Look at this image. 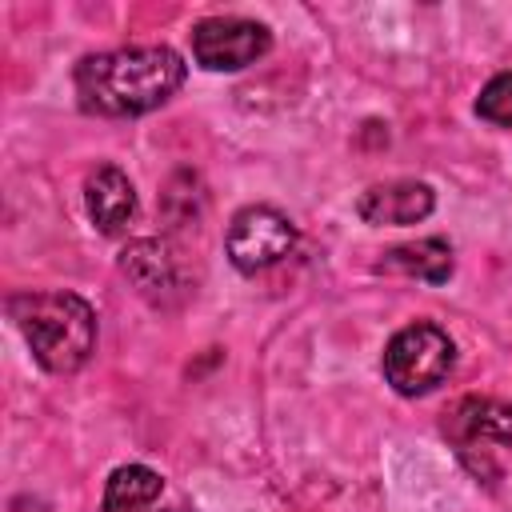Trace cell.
I'll return each instance as SVG.
<instances>
[{
  "instance_id": "obj_12",
  "label": "cell",
  "mask_w": 512,
  "mask_h": 512,
  "mask_svg": "<svg viewBox=\"0 0 512 512\" xmlns=\"http://www.w3.org/2000/svg\"><path fill=\"white\" fill-rule=\"evenodd\" d=\"M476 116L496 124V128H512V72H496L480 96H476Z\"/></svg>"
},
{
  "instance_id": "obj_5",
  "label": "cell",
  "mask_w": 512,
  "mask_h": 512,
  "mask_svg": "<svg viewBox=\"0 0 512 512\" xmlns=\"http://www.w3.org/2000/svg\"><path fill=\"white\" fill-rule=\"evenodd\" d=\"M188 48L204 72H240L268 56L272 32L248 16H204L188 32Z\"/></svg>"
},
{
  "instance_id": "obj_8",
  "label": "cell",
  "mask_w": 512,
  "mask_h": 512,
  "mask_svg": "<svg viewBox=\"0 0 512 512\" xmlns=\"http://www.w3.org/2000/svg\"><path fill=\"white\" fill-rule=\"evenodd\" d=\"M120 272L156 308H168L184 292L180 264H176V256H172V248L164 240H132V244H124Z\"/></svg>"
},
{
  "instance_id": "obj_13",
  "label": "cell",
  "mask_w": 512,
  "mask_h": 512,
  "mask_svg": "<svg viewBox=\"0 0 512 512\" xmlns=\"http://www.w3.org/2000/svg\"><path fill=\"white\" fill-rule=\"evenodd\" d=\"M164 512H188V508H164Z\"/></svg>"
},
{
  "instance_id": "obj_2",
  "label": "cell",
  "mask_w": 512,
  "mask_h": 512,
  "mask_svg": "<svg viewBox=\"0 0 512 512\" xmlns=\"http://www.w3.org/2000/svg\"><path fill=\"white\" fill-rule=\"evenodd\" d=\"M8 316L44 372L72 376L96 352V308L68 288L16 292L8 300Z\"/></svg>"
},
{
  "instance_id": "obj_3",
  "label": "cell",
  "mask_w": 512,
  "mask_h": 512,
  "mask_svg": "<svg viewBox=\"0 0 512 512\" xmlns=\"http://www.w3.org/2000/svg\"><path fill=\"white\" fill-rule=\"evenodd\" d=\"M452 368H456V344L432 320H412V324L396 328L380 356L384 384L408 400L440 388L452 376Z\"/></svg>"
},
{
  "instance_id": "obj_7",
  "label": "cell",
  "mask_w": 512,
  "mask_h": 512,
  "mask_svg": "<svg viewBox=\"0 0 512 512\" xmlns=\"http://www.w3.org/2000/svg\"><path fill=\"white\" fill-rule=\"evenodd\" d=\"M436 208V192L424 180H376L356 196V216L372 228H408L428 220Z\"/></svg>"
},
{
  "instance_id": "obj_11",
  "label": "cell",
  "mask_w": 512,
  "mask_h": 512,
  "mask_svg": "<svg viewBox=\"0 0 512 512\" xmlns=\"http://www.w3.org/2000/svg\"><path fill=\"white\" fill-rule=\"evenodd\" d=\"M164 492V476L148 464H120L108 472L104 480V496H100V508L104 512H140V508H152Z\"/></svg>"
},
{
  "instance_id": "obj_6",
  "label": "cell",
  "mask_w": 512,
  "mask_h": 512,
  "mask_svg": "<svg viewBox=\"0 0 512 512\" xmlns=\"http://www.w3.org/2000/svg\"><path fill=\"white\" fill-rule=\"evenodd\" d=\"M448 440L456 444V452L468 460L472 452H488V444L496 448H512V404L508 400H492V396H464L452 404L448 420H444Z\"/></svg>"
},
{
  "instance_id": "obj_9",
  "label": "cell",
  "mask_w": 512,
  "mask_h": 512,
  "mask_svg": "<svg viewBox=\"0 0 512 512\" xmlns=\"http://www.w3.org/2000/svg\"><path fill=\"white\" fill-rule=\"evenodd\" d=\"M84 212L100 236H124L136 220V188L124 168L96 164L84 176Z\"/></svg>"
},
{
  "instance_id": "obj_10",
  "label": "cell",
  "mask_w": 512,
  "mask_h": 512,
  "mask_svg": "<svg viewBox=\"0 0 512 512\" xmlns=\"http://www.w3.org/2000/svg\"><path fill=\"white\" fill-rule=\"evenodd\" d=\"M452 268H456L452 244L440 240V236L396 244V248L380 252V260H376V272H400V276H416V280H428V284H448Z\"/></svg>"
},
{
  "instance_id": "obj_1",
  "label": "cell",
  "mask_w": 512,
  "mask_h": 512,
  "mask_svg": "<svg viewBox=\"0 0 512 512\" xmlns=\"http://www.w3.org/2000/svg\"><path fill=\"white\" fill-rule=\"evenodd\" d=\"M184 56L168 44H128L92 52L76 64L72 88L88 116L132 120L164 108L184 84Z\"/></svg>"
},
{
  "instance_id": "obj_4",
  "label": "cell",
  "mask_w": 512,
  "mask_h": 512,
  "mask_svg": "<svg viewBox=\"0 0 512 512\" xmlns=\"http://www.w3.org/2000/svg\"><path fill=\"white\" fill-rule=\"evenodd\" d=\"M296 240H300V232L288 212H280L276 204H244L228 220L224 252L240 276H256V272H268L272 264H280L284 256H292Z\"/></svg>"
}]
</instances>
